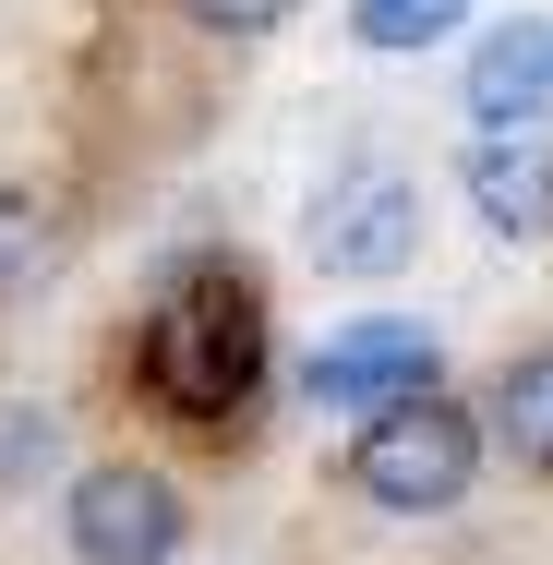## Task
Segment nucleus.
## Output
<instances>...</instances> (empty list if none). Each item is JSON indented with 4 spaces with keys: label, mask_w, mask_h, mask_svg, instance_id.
<instances>
[{
    "label": "nucleus",
    "mask_w": 553,
    "mask_h": 565,
    "mask_svg": "<svg viewBox=\"0 0 553 565\" xmlns=\"http://www.w3.org/2000/svg\"><path fill=\"white\" fill-rule=\"evenodd\" d=\"M457 193H469V217L493 228V241H553V109L542 120H481L469 132V157H457Z\"/></svg>",
    "instance_id": "5"
},
{
    "label": "nucleus",
    "mask_w": 553,
    "mask_h": 565,
    "mask_svg": "<svg viewBox=\"0 0 553 565\" xmlns=\"http://www.w3.org/2000/svg\"><path fill=\"white\" fill-rule=\"evenodd\" d=\"M434 385V338L422 326H397V313H361V326H337L313 361H301V397L313 409H385V397H422Z\"/></svg>",
    "instance_id": "6"
},
{
    "label": "nucleus",
    "mask_w": 553,
    "mask_h": 565,
    "mask_svg": "<svg viewBox=\"0 0 553 565\" xmlns=\"http://www.w3.org/2000/svg\"><path fill=\"white\" fill-rule=\"evenodd\" d=\"M181 12H193L205 36H277V24L301 12V0H181Z\"/></svg>",
    "instance_id": "11"
},
{
    "label": "nucleus",
    "mask_w": 553,
    "mask_h": 565,
    "mask_svg": "<svg viewBox=\"0 0 553 565\" xmlns=\"http://www.w3.org/2000/svg\"><path fill=\"white\" fill-rule=\"evenodd\" d=\"M49 277H61V217L0 181V301H36Z\"/></svg>",
    "instance_id": "9"
},
{
    "label": "nucleus",
    "mask_w": 553,
    "mask_h": 565,
    "mask_svg": "<svg viewBox=\"0 0 553 565\" xmlns=\"http://www.w3.org/2000/svg\"><path fill=\"white\" fill-rule=\"evenodd\" d=\"M469 24V0H349V36L373 61H410V49H445Z\"/></svg>",
    "instance_id": "10"
},
{
    "label": "nucleus",
    "mask_w": 553,
    "mask_h": 565,
    "mask_svg": "<svg viewBox=\"0 0 553 565\" xmlns=\"http://www.w3.org/2000/svg\"><path fill=\"white\" fill-rule=\"evenodd\" d=\"M61 542H73V565H169L193 542V505H181L169 469L109 457V469H85V481L61 493Z\"/></svg>",
    "instance_id": "3"
},
{
    "label": "nucleus",
    "mask_w": 553,
    "mask_h": 565,
    "mask_svg": "<svg viewBox=\"0 0 553 565\" xmlns=\"http://www.w3.org/2000/svg\"><path fill=\"white\" fill-rule=\"evenodd\" d=\"M457 97H469V120H542V109H553V24H542V12L481 24V49H469V73H457Z\"/></svg>",
    "instance_id": "7"
},
{
    "label": "nucleus",
    "mask_w": 553,
    "mask_h": 565,
    "mask_svg": "<svg viewBox=\"0 0 553 565\" xmlns=\"http://www.w3.org/2000/svg\"><path fill=\"white\" fill-rule=\"evenodd\" d=\"M132 361H145V397H157L169 422L228 434V422L253 409V385H265V289H253L241 265H181V277L157 289Z\"/></svg>",
    "instance_id": "1"
},
{
    "label": "nucleus",
    "mask_w": 553,
    "mask_h": 565,
    "mask_svg": "<svg viewBox=\"0 0 553 565\" xmlns=\"http://www.w3.org/2000/svg\"><path fill=\"white\" fill-rule=\"evenodd\" d=\"M469 481H481V422L457 397H434V385L385 397L349 434V493L385 505V518H445V505H469Z\"/></svg>",
    "instance_id": "2"
},
{
    "label": "nucleus",
    "mask_w": 553,
    "mask_h": 565,
    "mask_svg": "<svg viewBox=\"0 0 553 565\" xmlns=\"http://www.w3.org/2000/svg\"><path fill=\"white\" fill-rule=\"evenodd\" d=\"M49 446H61V434H49V409H12V422H0V493H12V469H24V457L49 469Z\"/></svg>",
    "instance_id": "12"
},
{
    "label": "nucleus",
    "mask_w": 553,
    "mask_h": 565,
    "mask_svg": "<svg viewBox=\"0 0 553 565\" xmlns=\"http://www.w3.org/2000/svg\"><path fill=\"white\" fill-rule=\"evenodd\" d=\"M313 265L349 277V289H385V277H410L422 265V181L410 169H349L326 205H313Z\"/></svg>",
    "instance_id": "4"
},
{
    "label": "nucleus",
    "mask_w": 553,
    "mask_h": 565,
    "mask_svg": "<svg viewBox=\"0 0 553 565\" xmlns=\"http://www.w3.org/2000/svg\"><path fill=\"white\" fill-rule=\"evenodd\" d=\"M481 446H506L530 481H553V349H518L493 373V409H481Z\"/></svg>",
    "instance_id": "8"
}]
</instances>
